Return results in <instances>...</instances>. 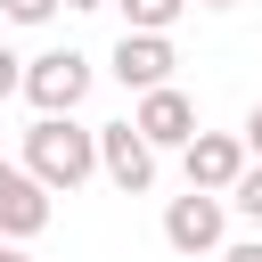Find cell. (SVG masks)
<instances>
[{
	"label": "cell",
	"mask_w": 262,
	"mask_h": 262,
	"mask_svg": "<svg viewBox=\"0 0 262 262\" xmlns=\"http://www.w3.org/2000/svg\"><path fill=\"white\" fill-rule=\"evenodd\" d=\"M221 262H262V237H246V246H221Z\"/></svg>",
	"instance_id": "cell-14"
},
{
	"label": "cell",
	"mask_w": 262,
	"mask_h": 262,
	"mask_svg": "<svg viewBox=\"0 0 262 262\" xmlns=\"http://www.w3.org/2000/svg\"><path fill=\"white\" fill-rule=\"evenodd\" d=\"M172 66H180V57H172V33H123V41H115V82H123V90H164Z\"/></svg>",
	"instance_id": "cell-8"
},
{
	"label": "cell",
	"mask_w": 262,
	"mask_h": 262,
	"mask_svg": "<svg viewBox=\"0 0 262 262\" xmlns=\"http://www.w3.org/2000/svg\"><path fill=\"white\" fill-rule=\"evenodd\" d=\"M123 8V33H172L188 0H115Z\"/></svg>",
	"instance_id": "cell-9"
},
{
	"label": "cell",
	"mask_w": 262,
	"mask_h": 262,
	"mask_svg": "<svg viewBox=\"0 0 262 262\" xmlns=\"http://www.w3.org/2000/svg\"><path fill=\"white\" fill-rule=\"evenodd\" d=\"M229 205H237V213H246V221L262 229V164H246V172L229 180Z\"/></svg>",
	"instance_id": "cell-10"
},
{
	"label": "cell",
	"mask_w": 262,
	"mask_h": 262,
	"mask_svg": "<svg viewBox=\"0 0 262 262\" xmlns=\"http://www.w3.org/2000/svg\"><path fill=\"white\" fill-rule=\"evenodd\" d=\"M246 164H254V156H246V139H237V131H196V139L180 147L188 188H213V196H229V180H237Z\"/></svg>",
	"instance_id": "cell-6"
},
{
	"label": "cell",
	"mask_w": 262,
	"mask_h": 262,
	"mask_svg": "<svg viewBox=\"0 0 262 262\" xmlns=\"http://www.w3.org/2000/svg\"><path fill=\"white\" fill-rule=\"evenodd\" d=\"M131 123L147 131V147H156V156H164V147H188V139H196V98H188L180 82H164V90H139Z\"/></svg>",
	"instance_id": "cell-5"
},
{
	"label": "cell",
	"mask_w": 262,
	"mask_h": 262,
	"mask_svg": "<svg viewBox=\"0 0 262 262\" xmlns=\"http://www.w3.org/2000/svg\"><path fill=\"white\" fill-rule=\"evenodd\" d=\"M25 172H33L49 196H74V188L98 172V131H82L74 115H33V131H25Z\"/></svg>",
	"instance_id": "cell-1"
},
{
	"label": "cell",
	"mask_w": 262,
	"mask_h": 262,
	"mask_svg": "<svg viewBox=\"0 0 262 262\" xmlns=\"http://www.w3.org/2000/svg\"><path fill=\"white\" fill-rule=\"evenodd\" d=\"M49 229V188L25 172V164H0V237H41Z\"/></svg>",
	"instance_id": "cell-7"
},
{
	"label": "cell",
	"mask_w": 262,
	"mask_h": 262,
	"mask_svg": "<svg viewBox=\"0 0 262 262\" xmlns=\"http://www.w3.org/2000/svg\"><path fill=\"white\" fill-rule=\"evenodd\" d=\"M98 172H106L123 196H147V188H156V147H147V131H139V123H106V131H98Z\"/></svg>",
	"instance_id": "cell-4"
},
{
	"label": "cell",
	"mask_w": 262,
	"mask_h": 262,
	"mask_svg": "<svg viewBox=\"0 0 262 262\" xmlns=\"http://www.w3.org/2000/svg\"><path fill=\"white\" fill-rule=\"evenodd\" d=\"M237 139H246V156H254V164H262V106H254V115H246V131H237Z\"/></svg>",
	"instance_id": "cell-13"
},
{
	"label": "cell",
	"mask_w": 262,
	"mask_h": 262,
	"mask_svg": "<svg viewBox=\"0 0 262 262\" xmlns=\"http://www.w3.org/2000/svg\"><path fill=\"white\" fill-rule=\"evenodd\" d=\"M0 8H8V25H49L66 0H0Z\"/></svg>",
	"instance_id": "cell-11"
},
{
	"label": "cell",
	"mask_w": 262,
	"mask_h": 262,
	"mask_svg": "<svg viewBox=\"0 0 262 262\" xmlns=\"http://www.w3.org/2000/svg\"><path fill=\"white\" fill-rule=\"evenodd\" d=\"M25 98H33L41 115H74V106L90 98V57H82V49H41V57H25Z\"/></svg>",
	"instance_id": "cell-2"
},
{
	"label": "cell",
	"mask_w": 262,
	"mask_h": 262,
	"mask_svg": "<svg viewBox=\"0 0 262 262\" xmlns=\"http://www.w3.org/2000/svg\"><path fill=\"white\" fill-rule=\"evenodd\" d=\"M8 90H25V57H16V49H0V98H8Z\"/></svg>",
	"instance_id": "cell-12"
},
{
	"label": "cell",
	"mask_w": 262,
	"mask_h": 262,
	"mask_svg": "<svg viewBox=\"0 0 262 262\" xmlns=\"http://www.w3.org/2000/svg\"><path fill=\"white\" fill-rule=\"evenodd\" d=\"M196 8H237V0H196Z\"/></svg>",
	"instance_id": "cell-17"
},
{
	"label": "cell",
	"mask_w": 262,
	"mask_h": 262,
	"mask_svg": "<svg viewBox=\"0 0 262 262\" xmlns=\"http://www.w3.org/2000/svg\"><path fill=\"white\" fill-rule=\"evenodd\" d=\"M221 229H229V196H213V188H188V196L164 205V246L172 254H213Z\"/></svg>",
	"instance_id": "cell-3"
},
{
	"label": "cell",
	"mask_w": 262,
	"mask_h": 262,
	"mask_svg": "<svg viewBox=\"0 0 262 262\" xmlns=\"http://www.w3.org/2000/svg\"><path fill=\"white\" fill-rule=\"evenodd\" d=\"M0 262H33V254H25V246H16V237H0Z\"/></svg>",
	"instance_id": "cell-15"
},
{
	"label": "cell",
	"mask_w": 262,
	"mask_h": 262,
	"mask_svg": "<svg viewBox=\"0 0 262 262\" xmlns=\"http://www.w3.org/2000/svg\"><path fill=\"white\" fill-rule=\"evenodd\" d=\"M66 8H106V0H66Z\"/></svg>",
	"instance_id": "cell-16"
}]
</instances>
